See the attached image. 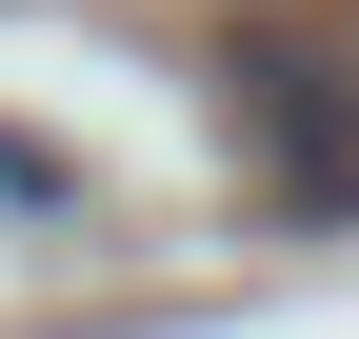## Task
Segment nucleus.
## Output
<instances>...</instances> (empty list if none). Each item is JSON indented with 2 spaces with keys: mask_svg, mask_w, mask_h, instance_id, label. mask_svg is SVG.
<instances>
[{
  "mask_svg": "<svg viewBox=\"0 0 359 339\" xmlns=\"http://www.w3.org/2000/svg\"><path fill=\"white\" fill-rule=\"evenodd\" d=\"M219 140H240L299 220H339L359 200V60L339 40H219Z\"/></svg>",
  "mask_w": 359,
  "mask_h": 339,
  "instance_id": "obj_1",
  "label": "nucleus"
}]
</instances>
